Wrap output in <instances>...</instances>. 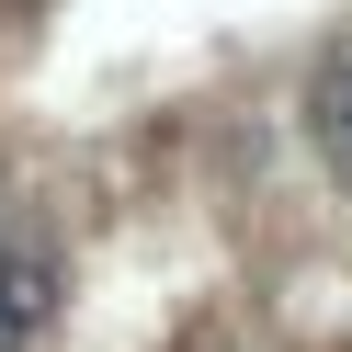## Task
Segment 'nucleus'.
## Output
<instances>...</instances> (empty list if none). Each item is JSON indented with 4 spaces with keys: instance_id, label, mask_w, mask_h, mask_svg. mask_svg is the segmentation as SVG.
<instances>
[{
    "instance_id": "f257e3e1",
    "label": "nucleus",
    "mask_w": 352,
    "mask_h": 352,
    "mask_svg": "<svg viewBox=\"0 0 352 352\" xmlns=\"http://www.w3.org/2000/svg\"><path fill=\"white\" fill-rule=\"evenodd\" d=\"M46 307H57V273H46V250H34V239H0V352H23Z\"/></svg>"
},
{
    "instance_id": "f03ea898",
    "label": "nucleus",
    "mask_w": 352,
    "mask_h": 352,
    "mask_svg": "<svg viewBox=\"0 0 352 352\" xmlns=\"http://www.w3.org/2000/svg\"><path fill=\"white\" fill-rule=\"evenodd\" d=\"M307 125H318V148L352 170V57H329V69H318V91H307Z\"/></svg>"
}]
</instances>
